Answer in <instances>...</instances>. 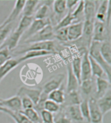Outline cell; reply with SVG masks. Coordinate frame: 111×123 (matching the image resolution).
Returning a JSON list of instances; mask_svg holds the SVG:
<instances>
[{
	"label": "cell",
	"mask_w": 111,
	"mask_h": 123,
	"mask_svg": "<svg viewBox=\"0 0 111 123\" xmlns=\"http://www.w3.org/2000/svg\"><path fill=\"white\" fill-rule=\"evenodd\" d=\"M101 43L102 42L92 41V42L90 45V50L88 52V55L90 56V57H92L96 62H98L100 65L103 71H105L108 80L111 82V67L104 60L102 56L101 55L100 47Z\"/></svg>",
	"instance_id": "cell-1"
},
{
	"label": "cell",
	"mask_w": 111,
	"mask_h": 123,
	"mask_svg": "<svg viewBox=\"0 0 111 123\" xmlns=\"http://www.w3.org/2000/svg\"><path fill=\"white\" fill-rule=\"evenodd\" d=\"M54 32L55 31L53 27L51 25H48L27 40L24 41V42L29 44L40 42L51 41L54 38Z\"/></svg>",
	"instance_id": "cell-2"
},
{
	"label": "cell",
	"mask_w": 111,
	"mask_h": 123,
	"mask_svg": "<svg viewBox=\"0 0 111 123\" xmlns=\"http://www.w3.org/2000/svg\"><path fill=\"white\" fill-rule=\"evenodd\" d=\"M48 25H50V19L49 18L44 19H34L33 21L29 27L24 32L21 38L24 39V41L27 40Z\"/></svg>",
	"instance_id": "cell-3"
},
{
	"label": "cell",
	"mask_w": 111,
	"mask_h": 123,
	"mask_svg": "<svg viewBox=\"0 0 111 123\" xmlns=\"http://www.w3.org/2000/svg\"><path fill=\"white\" fill-rule=\"evenodd\" d=\"M106 24L96 21L94 22V31L92 35V41L99 42H103L107 41V36L109 35L108 29Z\"/></svg>",
	"instance_id": "cell-4"
},
{
	"label": "cell",
	"mask_w": 111,
	"mask_h": 123,
	"mask_svg": "<svg viewBox=\"0 0 111 123\" xmlns=\"http://www.w3.org/2000/svg\"><path fill=\"white\" fill-rule=\"evenodd\" d=\"M24 32L16 29L15 31L8 36L5 39V40L0 45V49L3 48H7L9 51L11 52L17 47L18 42L23 36Z\"/></svg>",
	"instance_id": "cell-5"
},
{
	"label": "cell",
	"mask_w": 111,
	"mask_h": 123,
	"mask_svg": "<svg viewBox=\"0 0 111 123\" xmlns=\"http://www.w3.org/2000/svg\"><path fill=\"white\" fill-rule=\"evenodd\" d=\"M29 46L22 50L21 51L18 52V54H23L26 53L28 51H34V50H44V51H48L53 52L55 49V43L53 41H46V42H40L32 43H29Z\"/></svg>",
	"instance_id": "cell-6"
},
{
	"label": "cell",
	"mask_w": 111,
	"mask_h": 123,
	"mask_svg": "<svg viewBox=\"0 0 111 123\" xmlns=\"http://www.w3.org/2000/svg\"><path fill=\"white\" fill-rule=\"evenodd\" d=\"M64 78V74L61 73L51 76L44 86L42 91L48 95L51 91L59 89L62 84Z\"/></svg>",
	"instance_id": "cell-7"
},
{
	"label": "cell",
	"mask_w": 111,
	"mask_h": 123,
	"mask_svg": "<svg viewBox=\"0 0 111 123\" xmlns=\"http://www.w3.org/2000/svg\"><path fill=\"white\" fill-rule=\"evenodd\" d=\"M88 105L90 110V119L91 123H103V115L99 108L97 100L94 98L88 100Z\"/></svg>",
	"instance_id": "cell-8"
},
{
	"label": "cell",
	"mask_w": 111,
	"mask_h": 123,
	"mask_svg": "<svg viewBox=\"0 0 111 123\" xmlns=\"http://www.w3.org/2000/svg\"><path fill=\"white\" fill-rule=\"evenodd\" d=\"M25 2H26L25 0H18L16 1L14 6L11 11V12L10 13V14L7 17V18L0 25V28L4 27L7 25L14 22L16 18L19 16L20 13L23 11Z\"/></svg>",
	"instance_id": "cell-9"
},
{
	"label": "cell",
	"mask_w": 111,
	"mask_h": 123,
	"mask_svg": "<svg viewBox=\"0 0 111 123\" xmlns=\"http://www.w3.org/2000/svg\"><path fill=\"white\" fill-rule=\"evenodd\" d=\"M42 91L41 89H31V88H27L26 87H21L18 90L17 96L20 97L25 96V97H27L29 98H30L35 106L39 102Z\"/></svg>",
	"instance_id": "cell-10"
},
{
	"label": "cell",
	"mask_w": 111,
	"mask_h": 123,
	"mask_svg": "<svg viewBox=\"0 0 111 123\" xmlns=\"http://www.w3.org/2000/svg\"><path fill=\"white\" fill-rule=\"evenodd\" d=\"M91 77H92V71H91L89 55H88V52L86 51L81 58V82L91 79Z\"/></svg>",
	"instance_id": "cell-11"
},
{
	"label": "cell",
	"mask_w": 111,
	"mask_h": 123,
	"mask_svg": "<svg viewBox=\"0 0 111 123\" xmlns=\"http://www.w3.org/2000/svg\"><path fill=\"white\" fill-rule=\"evenodd\" d=\"M1 102L5 108L13 112H18L22 110L21 98L17 95L7 99H3Z\"/></svg>",
	"instance_id": "cell-12"
},
{
	"label": "cell",
	"mask_w": 111,
	"mask_h": 123,
	"mask_svg": "<svg viewBox=\"0 0 111 123\" xmlns=\"http://www.w3.org/2000/svg\"><path fill=\"white\" fill-rule=\"evenodd\" d=\"M97 104L101 112L102 113L103 115L104 116L107 113L111 111V89L105 93L102 97L99 98L97 100Z\"/></svg>",
	"instance_id": "cell-13"
},
{
	"label": "cell",
	"mask_w": 111,
	"mask_h": 123,
	"mask_svg": "<svg viewBox=\"0 0 111 123\" xmlns=\"http://www.w3.org/2000/svg\"><path fill=\"white\" fill-rule=\"evenodd\" d=\"M64 111L72 121H74L78 123H86L82 116L79 105H71L67 106Z\"/></svg>",
	"instance_id": "cell-14"
},
{
	"label": "cell",
	"mask_w": 111,
	"mask_h": 123,
	"mask_svg": "<svg viewBox=\"0 0 111 123\" xmlns=\"http://www.w3.org/2000/svg\"><path fill=\"white\" fill-rule=\"evenodd\" d=\"M83 22L72 24L68 27V41H75L83 36Z\"/></svg>",
	"instance_id": "cell-15"
},
{
	"label": "cell",
	"mask_w": 111,
	"mask_h": 123,
	"mask_svg": "<svg viewBox=\"0 0 111 123\" xmlns=\"http://www.w3.org/2000/svg\"><path fill=\"white\" fill-rule=\"evenodd\" d=\"M67 72H68V79H67V86H66V91L67 93H70L72 91H77L79 83L73 73L71 64L67 65Z\"/></svg>",
	"instance_id": "cell-16"
},
{
	"label": "cell",
	"mask_w": 111,
	"mask_h": 123,
	"mask_svg": "<svg viewBox=\"0 0 111 123\" xmlns=\"http://www.w3.org/2000/svg\"><path fill=\"white\" fill-rule=\"evenodd\" d=\"M20 64L18 59H10L0 67V82L3 79Z\"/></svg>",
	"instance_id": "cell-17"
},
{
	"label": "cell",
	"mask_w": 111,
	"mask_h": 123,
	"mask_svg": "<svg viewBox=\"0 0 111 123\" xmlns=\"http://www.w3.org/2000/svg\"><path fill=\"white\" fill-rule=\"evenodd\" d=\"M110 2H111V1L105 0V1H103L101 3L98 11H96V16H95V18H96V19H97L96 21L105 24L106 18H107V11L110 7Z\"/></svg>",
	"instance_id": "cell-18"
},
{
	"label": "cell",
	"mask_w": 111,
	"mask_h": 123,
	"mask_svg": "<svg viewBox=\"0 0 111 123\" xmlns=\"http://www.w3.org/2000/svg\"><path fill=\"white\" fill-rule=\"evenodd\" d=\"M96 6L95 3L92 1H85L84 13L85 20L95 22V16L96 13Z\"/></svg>",
	"instance_id": "cell-19"
},
{
	"label": "cell",
	"mask_w": 111,
	"mask_h": 123,
	"mask_svg": "<svg viewBox=\"0 0 111 123\" xmlns=\"http://www.w3.org/2000/svg\"><path fill=\"white\" fill-rule=\"evenodd\" d=\"M55 53L51 52V51H44V50H34V51H28L27 53H24L23 56L20 58L19 61L20 63L22 62L26 61L27 60L32 59V58H35L41 57V56H45L50 55L52 54H54Z\"/></svg>",
	"instance_id": "cell-20"
},
{
	"label": "cell",
	"mask_w": 111,
	"mask_h": 123,
	"mask_svg": "<svg viewBox=\"0 0 111 123\" xmlns=\"http://www.w3.org/2000/svg\"><path fill=\"white\" fill-rule=\"evenodd\" d=\"M96 94L100 98L110 89V82L103 78H96Z\"/></svg>",
	"instance_id": "cell-21"
},
{
	"label": "cell",
	"mask_w": 111,
	"mask_h": 123,
	"mask_svg": "<svg viewBox=\"0 0 111 123\" xmlns=\"http://www.w3.org/2000/svg\"><path fill=\"white\" fill-rule=\"evenodd\" d=\"M48 99L51 100L58 104H62L65 102L66 96L64 91L62 89L59 88L54 91H51L48 94Z\"/></svg>",
	"instance_id": "cell-22"
},
{
	"label": "cell",
	"mask_w": 111,
	"mask_h": 123,
	"mask_svg": "<svg viewBox=\"0 0 111 123\" xmlns=\"http://www.w3.org/2000/svg\"><path fill=\"white\" fill-rule=\"evenodd\" d=\"M100 53L107 64L111 66V46L110 42L105 41L101 43L100 47Z\"/></svg>",
	"instance_id": "cell-23"
},
{
	"label": "cell",
	"mask_w": 111,
	"mask_h": 123,
	"mask_svg": "<svg viewBox=\"0 0 111 123\" xmlns=\"http://www.w3.org/2000/svg\"><path fill=\"white\" fill-rule=\"evenodd\" d=\"M89 60H90V66H91L92 76H95L96 78L105 79L106 74L103 69V68L100 66V65L98 62H96L92 57H90V56H89Z\"/></svg>",
	"instance_id": "cell-24"
},
{
	"label": "cell",
	"mask_w": 111,
	"mask_h": 123,
	"mask_svg": "<svg viewBox=\"0 0 111 123\" xmlns=\"http://www.w3.org/2000/svg\"><path fill=\"white\" fill-rule=\"evenodd\" d=\"M39 1L37 0H28L26 1L24 4L22 14L24 16H32L33 14L36 6L39 3Z\"/></svg>",
	"instance_id": "cell-25"
},
{
	"label": "cell",
	"mask_w": 111,
	"mask_h": 123,
	"mask_svg": "<svg viewBox=\"0 0 111 123\" xmlns=\"http://www.w3.org/2000/svg\"><path fill=\"white\" fill-rule=\"evenodd\" d=\"M73 73L77 78L79 82V85L81 83V58L79 56H76L73 58L72 64H71Z\"/></svg>",
	"instance_id": "cell-26"
},
{
	"label": "cell",
	"mask_w": 111,
	"mask_h": 123,
	"mask_svg": "<svg viewBox=\"0 0 111 123\" xmlns=\"http://www.w3.org/2000/svg\"><path fill=\"white\" fill-rule=\"evenodd\" d=\"M20 112L27 117V119L33 123H42L40 115L34 108L23 110L20 111Z\"/></svg>",
	"instance_id": "cell-27"
},
{
	"label": "cell",
	"mask_w": 111,
	"mask_h": 123,
	"mask_svg": "<svg viewBox=\"0 0 111 123\" xmlns=\"http://www.w3.org/2000/svg\"><path fill=\"white\" fill-rule=\"evenodd\" d=\"M74 19L75 18L73 17L72 15V11H69L67 13V14L58 24V25L55 27V29H54V31H57V30L60 29L62 28L68 27L69 26L72 25L73 21H74Z\"/></svg>",
	"instance_id": "cell-28"
},
{
	"label": "cell",
	"mask_w": 111,
	"mask_h": 123,
	"mask_svg": "<svg viewBox=\"0 0 111 123\" xmlns=\"http://www.w3.org/2000/svg\"><path fill=\"white\" fill-rule=\"evenodd\" d=\"M79 108H80V111L84 119L87 123H90V110H89V105H88V100L86 98L82 100L79 104Z\"/></svg>",
	"instance_id": "cell-29"
},
{
	"label": "cell",
	"mask_w": 111,
	"mask_h": 123,
	"mask_svg": "<svg viewBox=\"0 0 111 123\" xmlns=\"http://www.w3.org/2000/svg\"><path fill=\"white\" fill-rule=\"evenodd\" d=\"M33 21V16H23L20 19L18 26L16 29L24 32H24H26L28 28L29 27L31 24H32Z\"/></svg>",
	"instance_id": "cell-30"
},
{
	"label": "cell",
	"mask_w": 111,
	"mask_h": 123,
	"mask_svg": "<svg viewBox=\"0 0 111 123\" xmlns=\"http://www.w3.org/2000/svg\"><path fill=\"white\" fill-rule=\"evenodd\" d=\"M94 21L85 20V21L83 22V35L84 34L85 37L88 38L89 41L91 40V38H92L93 31H94Z\"/></svg>",
	"instance_id": "cell-31"
},
{
	"label": "cell",
	"mask_w": 111,
	"mask_h": 123,
	"mask_svg": "<svg viewBox=\"0 0 111 123\" xmlns=\"http://www.w3.org/2000/svg\"><path fill=\"white\" fill-rule=\"evenodd\" d=\"M8 115L11 116V118L15 121L16 123H33L27 119V117L25 116L23 113H21L20 111L13 112L10 111L8 113Z\"/></svg>",
	"instance_id": "cell-32"
},
{
	"label": "cell",
	"mask_w": 111,
	"mask_h": 123,
	"mask_svg": "<svg viewBox=\"0 0 111 123\" xmlns=\"http://www.w3.org/2000/svg\"><path fill=\"white\" fill-rule=\"evenodd\" d=\"M44 110L51 112V113H57L60 111V106L59 104H57L51 100L47 99L44 105Z\"/></svg>",
	"instance_id": "cell-33"
},
{
	"label": "cell",
	"mask_w": 111,
	"mask_h": 123,
	"mask_svg": "<svg viewBox=\"0 0 111 123\" xmlns=\"http://www.w3.org/2000/svg\"><path fill=\"white\" fill-rule=\"evenodd\" d=\"M54 12L60 15L65 12L66 9V2L65 0H56L53 2Z\"/></svg>",
	"instance_id": "cell-34"
},
{
	"label": "cell",
	"mask_w": 111,
	"mask_h": 123,
	"mask_svg": "<svg viewBox=\"0 0 111 123\" xmlns=\"http://www.w3.org/2000/svg\"><path fill=\"white\" fill-rule=\"evenodd\" d=\"M49 12V6L44 4L39 7L36 11L34 16V19H44L47 18V14Z\"/></svg>",
	"instance_id": "cell-35"
},
{
	"label": "cell",
	"mask_w": 111,
	"mask_h": 123,
	"mask_svg": "<svg viewBox=\"0 0 111 123\" xmlns=\"http://www.w3.org/2000/svg\"><path fill=\"white\" fill-rule=\"evenodd\" d=\"M54 38H55L60 42H68V27L62 28L55 31Z\"/></svg>",
	"instance_id": "cell-36"
},
{
	"label": "cell",
	"mask_w": 111,
	"mask_h": 123,
	"mask_svg": "<svg viewBox=\"0 0 111 123\" xmlns=\"http://www.w3.org/2000/svg\"><path fill=\"white\" fill-rule=\"evenodd\" d=\"M68 100L69 101V106L71 105H79L81 102V97L79 96L77 91H72L68 93Z\"/></svg>",
	"instance_id": "cell-37"
},
{
	"label": "cell",
	"mask_w": 111,
	"mask_h": 123,
	"mask_svg": "<svg viewBox=\"0 0 111 123\" xmlns=\"http://www.w3.org/2000/svg\"><path fill=\"white\" fill-rule=\"evenodd\" d=\"M54 123H72V121L67 116L65 111L61 110L54 116Z\"/></svg>",
	"instance_id": "cell-38"
},
{
	"label": "cell",
	"mask_w": 111,
	"mask_h": 123,
	"mask_svg": "<svg viewBox=\"0 0 111 123\" xmlns=\"http://www.w3.org/2000/svg\"><path fill=\"white\" fill-rule=\"evenodd\" d=\"M80 85L81 87V90L85 95H88L91 93L93 88V84L91 79L82 81Z\"/></svg>",
	"instance_id": "cell-39"
},
{
	"label": "cell",
	"mask_w": 111,
	"mask_h": 123,
	"mask_svg": "<svg viewBox=\"0 0 111 123\" xmlns=\"http://www.w3.org/2000/svg\"><path fill=\"white\" fill-rule=\"evenodd\" d=\"M40 116L42 123H54V116L51 112L42 110L40 111Z\"/></svg>",
	"instance_id": "cell-40"
},
{
	"label": "cell",
	"mask_w": 111,
	"mask_h": 123,
	"mask_svg": "<svg viewBox=\"0 0 111 123\" xmlns=\"http://www.w3.org/2000/svg\"><path fill=\"white\" fill-rule=\"evenodd\" d=\"M10 59H11V56L9 49L7 48L0 49V67Z\"/></svg>",
	"instance_id": "cell-41"
},
{
	"label": "cell",
	"mask_w": 111,
	"mask_h": 123,
	"mask_svg": "<svg viewBox=\"0 0 111 123\" xmlns=\"http://www.w3.org/2000/svg\"><path fill=\"white\" fill-rule=\"evenodd\" d=\"M47 99H48V95L42 91L40 96V98L39 100V102L36 104V106L34 107V110L36 111L39 110L40 111L44 110V105Z\"/></svg>",
	"instance_id": "cell-42"
},
{
	"label": "cell",
	"mask_w": 111,
	"mask_h": 123,
	"mask_svg": "<svg viewBox=\"0 0 111 123\" xmlns=\"http://www.w3.org/2000/svg\"><path fill=\"white\" fill-rule=\"evenodd\" d=\"M21 101V106H22V110H27V109L34 108V104L32 100L27 97L23 96L20 97Z\"/></svg>",
	"instance_id": "cell-43"
},
{
	"label": "cell",
	"mask_w": 111,
	"mask_h": 123,
	"mask_svg": "<svg viewBox=\"0 0 111 123\" xmlns=\"http://www.w3.org/2000/svg\"><path fill=\"white\" fill-rule=\"evenodd\" d=\"M84 6H85V1H79V2L78 3V5L76 7L75 10L74 11L72 12V15L74 18H77L79 15L81 14V13L83 12L84 11Z\"/></svg>",
	"instance_id": "cell-44"
},
{
	"label": "cell",
	"mask_w": 111,
	"mask_h": 123,
	"mask_svg": "<svg viewBox=\"0 0 111 123\" xmlns=\"http://www.w3.org/2000/svg\"><path fill=\"white\" fill-rule=\"evenodd\" d=\"M66 8H68L70 11L73 8V6L76 5L79 2V1L77 0H68L66 1Z\"/></svg>",
	"instance_id": "cell-45"
},
{
	"label": "cell",
	"mask_w": 111,
	"mask_h": 123,
	"mask_svg": "<svg viewBox=\"0 0 111 123\" xmlns=\"http://www.w3.org/2000/svg\"><path fill=\"white\" fill-rule=\"evenodd\" d=\"M10 111V110H9L8 109H7L6 108H5L4 106H3L1 102H0V112H3L7 114H8V113Z\"/></svg>",
	"instance_id": "cell-46"
},
{
	"label": "cell",
	"mask_w": 111,
	"mask_h": 123,
	"mask_svg": "<svg viewBox=\"0 0 111 123\" xmlns=\"http://www.w3.org/2000/svg\"><path fill=\"white\" fill-rule=\"evenodd\" d=\"M2 98H0V102H1V100H2Z\"/></svg>",
	"instance_id": "cell-47"
}]
</instances>
